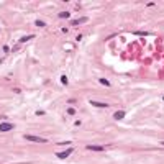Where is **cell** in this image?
Here are the masks:
<instances>
[{
  "mask_svg": "<svg viewBox=\"0 0 164 164\" xmlns=\"http://www.w3.org/2000/svg\"><path fill=\"white\" fill-rule=\"evenodd\" d=\"M59 17H61V18H69V12H61Z\"/></svg>",
  "mask_w": 164,
  "mask_h": 164,
  "instance_id": "ba28073f",
  "label": "cell"
},
{
  "mask_svg": "<svg viewBox=\"0 0 164 164\" xmlns=\"http://www.w3.org/2000/svg\"><path fill=\"white\" fill-rule=\"evenodd\" d=\"M100 82H102L103 85H107V87H110V82H108L107 79H100Z\"/></svg>",
  "mask_w": 164,
  "mask_h": 164,
  "instance_id": "9c48e42d",
  "label": "cell"
},
{
  "mask_svg": "<svg viewBox=\"0 0 164 164\" xmlns=\"http://www.w3.org/2000/svg\"><path fill=\"white\" fill-rule=\"evenodd\" d=\"M87 149H90V151H103V148H102V146H92V144H89V146H87Z\"/></svg>",
  "mask_w": 164,
  "mask_h": 164,
  "instance_id": "5b68a950",
  "label": "cell"
},
{
  "mask_svg": "<svg viewBox=\"0 0 164 164\" xmlns=\"http://www.w3.org/2000/svg\"><path fill=\"white\" fill-rule=\"evenodd\" d=\"M90 105H94V107H100V108H107V107H108L107 103H102V102H94V100L90 102Z\"/></svg>",
  "mask_w": 164,
  "mask_h": 164,
  "instance_id": "277c9868",
  "label": "cell"
},
{
  "mask_svg": "<svg viewBox=\"0 0 164 164\" xmlns=\"http://www.w3.org/2000/svg\"><path fill=\"white\" fill-rule=\"evenodd\" d=\"M26 141H33V143H46L44 138H39V136H33V135H25L23 136Z\"/></svg>",
  "mask_w": 164,
  "mask_h": 164,
  "instance_id": "6da1fadb",
  "label": "cell"
},
{
  "mask_svg": "<svg viewBox=\"0 0 164 164\" xmlns=\"http://www.w3.org/2000/svg\"><path fill=\"white\" fill-rule=\"evenodd\" d=\"M72 153V148H69V149H66V151H61V153H58V158L59 159H66L69 154Z\"/></svg>",
  "mask_w": 164,
  "mask_h": 164,
  "instance_id": "3957f363",
  "label": "cell"
},
{
  "mask_svg": "<svg viewBox=\"0 0 164 164\" xmlns=\"http://www.w3.org/2000/svg\"><path fill=\"white\" fill-rule=\"evenodd\" d=\"M36 25H38V26H44L46 23H44V21H36Z\"/></svg>",
  "mask_w": 164,
  "mask_h": 164,
  "instance_id": "7c38bea8",
  "label": "cell"
},
{
  "mask_svg": "<svg viewBox=\"0 0 164 164\" xmlns=\"http://www.w3.org/2000/svg\"><path fill=\"white\" fill-rule=\"evenodd\" d=\"M61 80H63V84H67V77H66V76H63V77H61Z\"/></svg>",
  "mask_w": 164,
  "mask_h": 164,
  "instance_id": "8fae6325",
  "label": "cell"
},
{
  "mask_svg": "<svg viewBox=\"0 0 164 164\" xmlns=\"http://www.w3.org/2000/svg\"><path fill=\"white\" fill-rule=\"evenodd\" d=\"M10 130H13V125L12 123H7V122L0 123V131H10Z\"/></svg>",
  "mask_w": 164,
  "mask_h": 164,
  "instance_id": "7a4b0ae2",
  "label": "cell"
},
{
  "mask_svg": "<svg viewBox=\"0 0 164 164\" xmlns=\"http://www.w3.org/2000/svg\"><path fill=\"white\" fill-rule=\"evenodd\" d=\"M67 113H69V115H74L76 112H74V108H69V110H67Z\"/></svg>",
  "mask_w": 164,
  "mask_h": 164,
  "instance_id": "4fadbf2b",
  "label": "cell"
},
{
  "mask_svg": "<svg viewBox=\"0 0 164 164\" xmlns=\"http://www.w3.org/2000/svg\"><path fill=\"white\" fill-rule=\"evenodd\" d=\"M163 98H164V97H163Z\"/></svg>",
  "mask_w": 164,
  "mask_h": 164,
  "instance_id": "5bb4252c",
  "label": "cell"
},
{
  "mask_svg": "<svg viewBox=\"0 0 164 164\" xmlns=\"http://www.w3.org/2000/svg\"><path fill=\"white\" fill-rule=\"evenodd\" d=\"M33 36H25V38H21V39H20V43H25V41H28V39H31Z\"/></svg>",
  "mask_w": 164,
  "mask_h": 164,
  "instance_id": "30bf717a",
  "label": "cell"
},
{
  "mask_svg": "<svg viewBox=\"0 0 164 164\" xmlns=\"http://www.w3.org/2000/svg\"><path fill=\"white\" fill-rule=\"evenodd\" d=\"M113 117H115V120H122V118L125 117V112H122V110H120V112H117Z\"/></svg>",
  "mask_w": 164,
  "mask_h": 164,
  "instance_id": "52a82bcc",
  "label": "cell"
},
{
  "mask_svg": "<svg viewBox=\"0 0 164 164\" xmlns=\"http://www.w3.org/2000/svg\"><path fill=\"white\" fill-rule=\"evenodd\" d=\"M84 21H87V17H82V18H79V20H74L72 25H80V23H84Z\"/></svg>",
  "mask_w": 164,
  "mask_h": 164,
  "instance_id": "8992f818",
  "label": "cell"
}]
</instances>
